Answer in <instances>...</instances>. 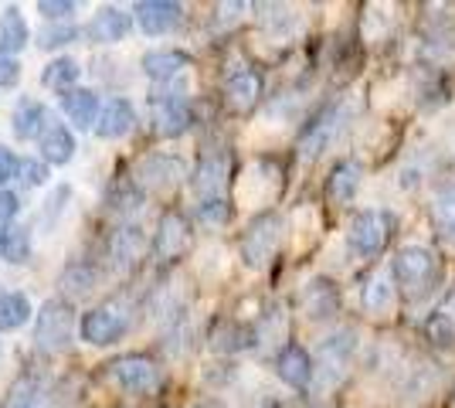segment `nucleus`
Listing matches in <instances>:
<instances>
[{"label": "nucleus", "instance_id": "obj_1", "mask_svg": "<svg viewBox=\"0 0 455 408\" xmlns=\"http://www.w3.org/2000/svg\"><path fill=\"white\" fill-rule=\"evenodd\" d=\"M361 350V333L354 327H337L316 344V361H313V388L333 391L347 378L350 364L357 361Z\"/></svg>", "mask_w": 455, "mask_h": 408}, {"label": "nucleus", "instance_id": "obj_2", "mask_svg": "<svg viewBox=\"0 0 455 408\" xmlns=\"http://www.w3.org/2000/svg\"><path fill=\"white\" fill-rule=\"evenodd\" d=\"M150 123L153 133L164 140H177L194 126V102H190V85L188 76L160 85L150 96Z\"/></svg>", "mask_w": 455, "mask_h": 408}, {"label": "nucleus", "instance_id": "obj_3", "mask_svg": "<svg viewBox=\"0 0 455 408\" xmlns=\"http://www.w3.org/2000/svg\"><path fill=\"white\" fill-rule=\"evenodd\" d=\"M357 109H361V102L354 96L330 102L320 116L306 126L303 136H299V160H306V164L320 160V156L340 140V133L350 126V119L357 116Z\"/></svg>", "mask_w": 455, "mask_h": 408}, {"label": "nucleus", "instance_id": "obj_4", "mask_svg": "<svg viewBox=\"0 0 455 408\" xmlns=\"http://www.w3.org/2000/svg\"><path fill=\"white\" fill-rule=\"evenodd\" d=\"M76 307L72 300L65 296H52L44 300L35 313V348L41 354H61V350L72 348V337H76Z\"/></svg>", "mask_w": 455, "mask_h": 408}, {"label": "nucleus", "instance_id": "obj_5", "mask_svg": "<svg viewBox=\"0 0 455 408\" xmlns=\"http://www.w3.org/2000/svg\"><path fill=\"white\" fill-rule=\"evenodd\" d=\"M130 324H133V307L126 300H106L78 316V337L92 348H109L130 333Z\"/></svg>", "mask_w": 455, "mask_h": 408}, {"label": "nucleus", "instance_id": "obj_6", "mask_svg": "<svg viewBox=\"0 0 455 408\" xmlns=\"http://www.w3.org/2000/svg\"><path fill=\"white\" fill-rule=\"evenodd\" d=\"M130 180L140 188V195L147 197V195H167L173 188H180L184 180H190V174H188L184 156L156 150V154H147L136 160Z\"/></svg>", "mask_w": 455, "mask_h": 408}, {"label": "nucleus", "instance_id": "obj_7", "mask_svg": "<svg viewBox=\"0 0 455 408\" xmlns=\"http://www.w3.org/2000/svg\"><path fill=\"white\" fill-rule=\"evenodd\" d=\"M391 276L395 286L408 296H421L425 290H432L438 279V255L428 245H404L398 249L395 262H391Z\"/></svg>", "mask_w": 455, "mask_h": 408}, {"label": "nucleus", "instance_id": "obj_8", "mask_svg": "<svg viewBox=\"0 0 455 408\" xmlns=\"http://www.w3.org/2000/svg\"><path fill=\"white\" fill-rule=\"evenodd\" d=\"M283 228L285 221L279 218V214H259L251 225L245 228V235H242V242H238V259L245 262L248 269H266L268 262L279 255V245H283Z\"/></svg>", "mask_w": 455, "mask_h": 408}, {"label": "nucleus", "instance_id": "obj_9", "mask_svg": "<svg viewBox=\"0 0 455 408\" xmlns=\"http://www.w3.org/2000/svg\"><path fill=\"white\" fill-rule=\"evenodd\" d=\"M391 225H395V214L384 212V208H363L350 228H347V245L350 252L361 255V259H374L384 252L387 238H391Z\"/></svg>", "mask_w": 455, "mask_h": 408}, {"label": "nucleus", "instance_id": "obj_10", "mask_svg": "<svg viewBox=\"0 0 455 408\" xmlns=\"http://www.w3.org/2000/svg\"><path fill=\"white\" fill-rule=\"evenodd\" d=\"M106 374L126 395H153L160 388V368L147 354H119L116 361L106 364Z\"/></svg>", "mask_w": 455, "mask_h": 408}, {"label": "nucleus", "instance_id": "obj_11", "mask_svg": "<svg viewBox=\"0 0 455 408\" xmlns=\"http://www.w3.org/2000/svg\"><path fill=\"white\" fill-rule=\"evenodd\" d=\"M275 191H279V167L268 164V160L248 164L245 174L235 184V197H238L242 208H262L275 197Z\"/></svg>", "mask_w": 455, "mask_h": 408}, {"label": "nucleus", "instance_id": "obj_12", "mask_svg": "<svg viewBox=\"0 0 455 408\" xmlns=\"http://www.w3.org/2000/svg\"><path fill=\"white\" fill-rule=\"evenodd\" d=\"M147 249H153V242H147V232L133 221L116 225V232L109 235V245H106L116 272H133L147 259Z\"/></svg>", "mask_w": 455, "mask_h": 408}, {"label": "nucleus", "instance_id": "obj_13", "mask_svg": "<svg viewBox=\"0 0 455 408\" xmlns=\"http://www.w3.org/2000/svg\"><path fill=\"white\" fill-rule=\"evenodd\" d=\"M133 18L147 38H164L184 24L188 11H184V4H173V0H143L133 7Z\"/></svg>", "mask_w": 455, "mask_h": 408}, {"label": "nucleus", "instance_id": "obj_14", "mask_svg": "<svg viewBox=\"0 0 455 408\" xmlns=\"http://www.w3.org/2000/svg\"><path fill=\"white\" fill-rule=\"evenodd\" d=\"M136 18L126 11V7H116V4H106L92 14V20L82 28V35L89 44H119L126 41V35L133 31Z\"/></svg>", "mask_w": 455, "mask_h": 408}, {"label": "nucleus", "instance_id": "obj_15", "mask_svg": "<svg viewBox=\"0 0 455 408\" xmlns=\"http://www.w3.org/2000/svg\"><path fill=\"white\" fill-rule=\"evenodd\" d=\"M4 408H68V398L52 381L24 374V378H18V385L11 388Z\"/></svg>", "mask_w": 455, "mask_h": 408}, {"label": "nucleus", "instance_id": "obj_16", "mask_svg": "<svg viewBox=\"0 0 455 408\" xmlns=\"http://www.w3.org/2000/svg\"><path fill=\"white\" fill-rule=\"evenodd\" d=\"M190 65H194L190 55L180 52V48H153V52H147V55L140 59V72L160 89V85H171V82L188 76Z\"/></svg>", "mask_w": 455, "mask_h": 408}, {"label": "nucleus", "instance_id": "obj_17", "mask_svg": "<svg viewBox=\"0 0 455 408\" xmlns=\"http://www.w3.org/2000/svg\"><path fill=\"white\" fill-rule=\"evenodd\" d=\"M228 177H231V156L208 154V156H201V164L194 167V174H190L188 184L197 201H204V197H225Z\"/></svg>", "mask_w": 455, "mask_h": 408}, {"label": "nucleus", "instance_id": "obj_18", "mask_svg": "<svg viewBox=\"0 0 455 408\" xmlns=\"http://www.w3.org/2000/svg\"><path fill=\"white\" fill-rule=\"evenodd\" d=\"M190 238L194 235H190L188 218L177 212H167L156 225V235H153V255L160 262H173V259H180L190 249Z\"/></svg>", "mask_w": 455, "mask_h": 408}, {"label": "nucleus", "instance_id": "obj_19", "mask_svg": "<svg viewBox=\"0 0 455 408\" xmlns=\"http://www.w3.org/2000/svg\"><path fill=\"white\" fill-rule=\"evenodd\" d=\"M259 28L268 41L285 44V41L299 38L303 35V14L289 4H259Z\"/></svg>", "mask_w": 455, "mask_h": 408}, {"label": "nucleus", "instance_id": "obj_20", "mask_svg": "<svg viewBox=\"0 0 455 408\" xmlns=\"http://www.w3.org/2000/svg\"><path fill=\"white\" fill-rule=\"evenodd\" d=\"M299 303H303V313L306 320H313V324H323V320H333L337 313H340V290L330 283V279H309L303 286V296H299Z\"/></svg>", "mask_w": 455, "mask_h": 408}, {"label": "nucleus", "instance_id": "obj_21", "mask_svg": "<svg viewBox=\"0 0 455 408\" xmlns=\"http://www.w3.org/2000/svg\"><path fill=\"white\" fill-rule=\"evenodd\" d=\"M136 130V109L133 102L126 96H113L106 106H102V113H99V123H95L92 133L99 140H123V136H130Z\"/></svg>", "mask_w": 455, "mask_h": 408}, {"label": "nucleus", "instance_id": "obj_22", "mask_svg": "<svg viewBox=\"0 0 455 408\" xmlns=\"http://www.w3.org/2000/svg\"><path fill=\"white\" fill-rule=\"evenodd\" d=\"M52 126H55V119L41 99H20L18 109L11 113V133L18 140H41Z\"/></svg>", "mask_w": 455, "mask_h": 408}, {"label": "nucleus", "instance_id": "obj_23", "mask_svg": "<svg viewBox=\"0 0 455 408\" xmlns=\"http://www.w3.org/2000/svg\"><path fill=\"white\" fill-rule=\"evenodd\" d=\"M102 106H106V102L99 99V92H95V89H82V85L61 96V113H65L72 130H95Z\"/></svg>", "mask_w": 455, "mask_h": 408}, {"label": "nucleus", "instance_id": "obj_24", "mask_svg": "<svg viewBox=\"0 0 455 408\" xmlns=\"http://www.w3.org/2000/svg\"><path fill=\"white\" fill-rule=\"evenodd\" d=\"M313 371H316L313 368V357L299 344H285L279 350V357H275V374L289 388H309L313 385Z\"/></svg>", "mask_w": 455, "mask_h": 408}, {"label": "nucleus", "instance_id": "obj_25", "mask_svg": "<svg viewBox=\"0 0 455 408\" xmlns=\"http://www.w3.org/2000/svg\"><path fill=\"white\" fill-rule=\"evenodd\" d=\"M76 150H78L76 130L65 126V123H55V126L38 140V154L48 167H65V164H72V160H76Z\"/></svg>", "mask_w": 455, "mask_h": 408}, {"label": "nucleus", "instance_id": "obj_26", "mask_svg": "<svg viewBox=\"0 0 455 408\" xmlns=\"http://www.w3.org/2000/svg\"><path fill=\"white\" fill-rule=\"evenodd\" d=\"M361 303H363V310L371 313V316H387V313L395 310V303H398V286H395V276H391V269L374 272V276L363 283Z\"/></svg>", "mask_w": 455, "mask_h": 408}, {"label": "nucleus", "instance_id": "obj_27", "mask_svg": "<svg viewBox=\"0 0 455 408\" xmlns=\"http://www.w3.org/2000/svg\"><path fill=\"white\" fill-rule=\"evenodd\" d=\"M31 44V28L20 14V7H4L0 11V59H18Z\"/></svg>", "mask_w": 455, "mask_h": 408}, {"label": "nucleus", "instance_id": "obj_28", "mask_svg": "<svg viewBox=\"0 0 455 408\" xmlns=\"http://www.w3.org/2000/svg\"><path fill=\"white\" fill-rule=\"evenodd\" d=\"M225 99L231 109L248 113V109L262 99V78H259V72H251V68H235V72L225 78Z\"/></svg>", "mask_w": 455, "mask_h": 408}, {"label": "nucleus", "instance_id": "obj_29", "mask_svg": "<svg viewBox=\"0 0 455 408\" xmlns=\"http://www.w3.org/2000/svg\"><path fill=\"white\" fill-rule=\"evenodd\" d=\"M35 252V235L24 221H11L0 228V259L7 266H28Z\"/></svg>", "mask_w": 455, "mask_h": 408}, {"label": "nucleus", "instance_id": "obj_30", "mask_svg": "<svg viewBox=\"0 0 455 408\" xmlns=\"http://www.w3.org/2000/svg\"><path fill=\"white\" fill-rule=\"evenodd\" d=\"M361 184H363V171L354 160H343V164L333 167V174L326 180V197L333 204H350L357 197V191H361Z\"/></svg>", "mask_w": 455, "mask_h": 408}, {"label": "nucleus", "instance_id": "obj_31", "mask_svg": "<svg viewBox=\"0 0 455 408\" xmlns=\"http://www.w3.org/2000/svg\"><path fill=\"white\" fill-rule=\"evenodd\" d=\"M78 78H82V65H78L72 55H58L44 65V72H41V85L48 89V92H58V96H65V92H72L78 89Z\"/></svg>", "mask_w": 455, "mask_h": 408}, {"label": "nucleus", "instance_id": "obj_32", "mask_svg": "<svg viewBox=\"0 0 455 408\" xmlns=\"http://www.w3.org/2000/svg\"><path fill=\"white\" fill-rule=\"evenodd\" d=\"M35 316V307L28 300V292L7 290L0 292V333H14L20 327H28Z\"/></svg>", "mask_w": 455, "mask_h": 408}, {"label": "nucleus", "instance_id": "obj_33", "mask_svg": "<svg viewBox=\"0 0 455 408\" xmlns=\"http://www.w3.org/2000/svg\"><path fill=\"white\" fill-rule=\"evenodd\" d=\"M58 286L61 292H68V296H85V292H92L99 286V269H95L92 262H68L61 276H58Z\"/></svg>", "mask_w": 455, "mask_h": 408}, {"label": "nucleus", "instance_id": "obj_34", "mask_svg": "<svg viewBox=\"0 0 455 408\" xmlns=\"http://www.w3.org/2000/svg\"><path fill=\"white\" fill-rule=\"evenodd\" d=\"M211 348L221 350V354H238V350L255 348V331H248L242 324L228 320V324H221L218 331L211 333Z\"/></svg>", "mask_w": 455, "mask_h": 408}, {"label": "nucleus", "instance_id": "obj_35", "mask_svg": "<svg viewBox=\"0 0 455 408\" xmlns=\"http://www.w3.org/2000/svg\"><path fill=\"white\" fill-rule=\"evenodd\" d=\"M432 214H435V225L442 238H449L455 245V184H442L432 197Z\"/></svg>", "mask_w": 455, "mask_h": 408}, {"label": "nucleus", "instance_id": "obj_36", "mask_svg": "<svg viewBox=\"0 0 455 408\" xmlns=\"http://www.w3.org/2000/svg\"><path fill=\"white\" fill-rule=\"evenodd\" d=\"M68 201H72V188L61 184V188H55V191L48 195V201L41 204L38 225L44 228V235H52L58 228V221H61V214H65V208H68Z\"/></svg>", "mask_w": 455, "mask_h": 408}, {"label": "nucleus", "instance_id": "obj_37", "mask_svg": "<svg viewBox=\"0 0 455 408\" xmlns=\"http://www.w3.org/2000/svg\"><path fill=\"white\" fill-rule=\"evenodd\" d=\"M194 218L201 225H208V228H221L231 218V201L228 197H204V201L194 204Z\"/></svg>", "mask_w": 455, "mask_h": 408}, {"label": "nucleus", "instance_id": "obj_38", "mask_svg": "<svg viewBox=\"0 0 455 408\" xmlns=\"http://www.w3.org/2000/svg\"><path fill=\"white\" fill-rule=\"evenodd\" d=\"M78 38H85V35H82V28H76V24H44L38 31V48L55 52V48H65V44H72Z\"/></svg>", "mask_w": 455, "mask_h": 408}, {"label": "nucleus", "instance_id": "obj_39", "mask_svg": "<svg viewBox=\"0 0 455 408\" xmlns=\"http://www.w3.org/2000/svg\"><path fill=\"white\" fill-rule=\"evenodd\" d=\"M283 337H285L283 310L262 313V320H259V327H255V344H259V348H272V344H279Z\"/></svg>", "mask_w": 455, "mask_h": 408}, {"label": "nucleus", "instance_id": "obj_40", "mask_svg": "<svg viewBox=\"0 0 455 408\" xmlns=\"http://www.w3.org/2000/svg\"><path fill=\"white\" fill-rule=\"evenodd\" d=\"M425 333L435 348H452L455 344V320L452 313H435L428 324H425Z\"/></svg>", "mask_w": 455, "mask_h": 408}, {"label": "nucleus", "instance_id": "obj_41", "mask_svg": "<svg viewBox=\"0 0 455 408\" xmlns=\"http://www.w3.org/2000/svg\"><path fill=\"white\" fill-rule=\"evenodd\" d=\"M38 14L48 24H72L78 14L76 0H38Z\"/></svg>", "mask_w": 455, "mask_h": 408}, {"label": "nucleus", "instance_id": "obj_42", "mask_svg": "<svg viewBox=\"0 0 455 408\" xmlns=\"http://www.w3.org/2000/svg\"><path fill=\"white\" fill-rule=\"evenodd\" d=\"M48 177H52V167L44 160H38V156H31V160L20 164V184L24 188H44Z\"/></svg>", "mask_w": 455, "mask_h": 408}, {"label": "nucleus", "instance_id": "obj_43", "mask_svg": "<svg viewBox=\"0 0 455 408\" xmlns=\"http://www.w3.org/2000/svg\"><path fill=\"white\" fill-rule=\"evenodd\" d=\"M20 160L14 150H7V147H0V191H7L11 188V180H20Z\"/></svg>", "mask_w": 455, "mask_h": 408}, {"label": "nucleus", "instance_id": "obj_44", "mask_svg": "<svg viewBox=\"0 0 455 408\" xmlns=\"http://www.w3.org/2000/svg\"><path fill=\"white\" fill-rule=\"evenodd\" d=\"M18 214H20V197L11 188L0 191V228L11 225V221H18Z\"/></svg>", "mask_w": 455, "mask_h": 408}, {"label": "nucleus", "instance_id": "obj_45", "mask_svg": "<svg viewBox=\"0 0 455 408\" xmlns=\"http://www.w3.org/2000/svg\"><path fill=\"white\" fill-rule=\"evenodd\" d=\"M248 4H218V24L221 28H231V24H238V20L245 18Z\"/></svg>", "mask_w": 455, "mask_h": 408}, {"label": "nucleus", "instance_id": "obj_46", "mask_svg": "<svg viewBox=\"0 0 455 408\" xmlns=\"http://www.w3.org/2000/svg\"><path fill=\"white\" fill-rule=\"evenodd\" d=\"M18 82H20V61L0 59V89H14Z\"/></svg>", "mask_w": 455, "mask_h": 408}, {"label": "nucleus", "instance_id": "obj_47", "mask_svg": "<svg viewBox=\"0 0 455 408\" xmlns=\"http://www.w3.org/2000/svg\"><path fill=\"white\" fill-rule=\"evenodd\" d=\"M194 408H228V405H221V402H204V405H194Z\"/></svg>", "mask_w": 455, "mask_h": 408}, {"label": "nucleus", "instance_id": "obj_48", "mask_svg": "<svg viewBox=\"0 0 455 408\" xmlns=\"http://www.w3.org/2000/svg\"><path fill=\"white\" fill-rule=\"evenodd\" d=\"M452 408H455V405H452Z\"/></svg>", "mask_w": 455, "mask_h": 408}]
</instances>
